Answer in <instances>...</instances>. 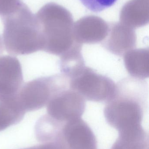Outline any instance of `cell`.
<instances>
[{
  "instance_id": "5",
  "label": "cell",
  "mask_w": 149,
  "mask_h": 149,
  "mask_svg": "<svg viewBox=\"0 0 149 149\" xmlns=\"http://www.w3.org/2000/svg\"><path fill=\"white\" fill-rule=\"evenodd\" d=\"M127 72L133 78L143 80L149 76L148 48L133 49L123 56Z\"/></svg>"
},
{
  "instance_id": "2",
  "label": "cell",
  "mask_w": 149,
  "mask_h": 149,
  "mask_svg": "<svg viewBox=\"0 0 149 149\" xmlns=\"http://www.w3.org/2000/svg\"><path fill=\"white\" fill-rule=\"evenodd\" d=\"M69 87L85 100L102 102L111 98L116 85L110 78L85 66L69 79Z\"/></svg>"
},
{
  "instance_id": "3",
  "label": "cell",
  "mask_w": 149,
  "mask_h": 149,
  "mask_svg": "<svg viewBox=\"0 0 149 149\" xmlns=\"http://www.w3.org/2000/svg\"><path fill=\"white\" fill-rule=\"evenodd\" d=\"M23 84L22 66L15 57H0V101L16 97Z\"/></svg>"
},
{
  "instance_id": "7",
  "label": "cell",
  "mask_w": 149,
  "mask_h": 149,
  "mask_svg": "<svg viewBox=\"0 0 149 149\" xmlns=\"http://www.w3.org/2000/svg\"><path fill=\"white\" fill-rule=\"evenodd\" d=\"M82 46L76 42L69 50L60 56V70L69 79L85 66L81 53Z\"/></svg>"
},
{
  "instance_id": "4",
  "label": "cell",
  "mask_w": 149,
  "mask_h": 149,
  "mask_svg": "<svg viewBox=\"0 0 149 149\" xmlns=\"http://www.w3.org/2000/svg\"><path fill=\"white\" fill-rule=\"evenodd\" d=\"M85 99L70 87L56 93L47 105L48 113L56 117L78 114L85 107Z\"/></svg>"
},
{
  "instance_id": "6",
  "label": "cell",
  "mask_w": 149,
  "mask_h": 149,
  "mask_svg": "<svg viewBox=\"0 0 149 149\" xmlns=\"http://www.w3.org/2000/svg\"><path fill=\"white\" fill-rule=\"evenodd\" d=\"M103 46L113 54L122 56L136 45V37L134 33L125 29H116L109 38L103 43Z\"/></svg>"
},
{
  "instance_id": "1",
  "label": "cell",
  "mask_w": 149,
  "mask_h": 149,
  "mask_svg": "<svg viewBox=\"0 0 149 149\" xmlns=\"http://www.w3.org/2000/svg\"><path fill=\"white\" fill-rule=\"evenodd\" d=\"M68 87L69 79L63 74L41 77L23 85L17 100L24 112L38 110L47 106L56 93Z\"/></svg>"
},
{
  "instance_id": "9",
  "label": "cell",
  "mask_w": 149,
  "mask_h": 149,
  "mask_svg": "<svg viewBox=\"0 0 149 149\" xmlns=\"http://www.w3.org/2000/svg\"><path fill=\"white\" fill-rule=\"evenodd\" d=\"M3 45L1 39L0 37V56L2 54L3 52Z\"/></svg>"
},
{
  "instance_id": "8",
  "label": "cell",
  "mask_w": 149,
  "mask_h": 149,
  "mask_svg": "<svg viewBox=\"0 0 149 149\" xmlns=\"http://www.w3.org/2000/svg\"><path fill=\"white\" fill-rule=\"evenodd\" d=\"M83 5L92 12L99 13L115 4L118 0H80Z\"/></svg>"
}]
</instances>
